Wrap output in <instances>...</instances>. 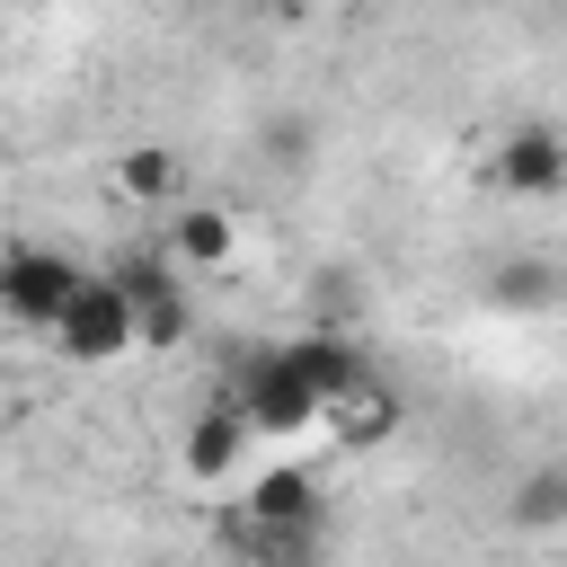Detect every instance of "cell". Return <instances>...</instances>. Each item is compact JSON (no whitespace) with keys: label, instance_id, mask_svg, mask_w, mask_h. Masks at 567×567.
Wrapping results in <instances>:
<instances>
[{"label":"cell","instance_id":"obj_14","mask_svg":"<svg viewBox=\"0 0 567 567\" xmlns=\"http://www.w3.org/2000/svg\"><path fill=\"white\" fill-rule=\"evenodd\" d=\"M257 567H301V558H275V549H266V558H257Z\"/></svg>","mask_w":567,"mask_h":567},{"label":"cell","instance_id":"obj_8","mask_svg":"<svg viewBox=\"0 0 567 567\" xmlns=\"http://www.w3.org/2000/svg\"><path fill=\"white\" fill-rule=\"evenodd\" d=\"M239 443H248V416H239L230 399H213V408L186 425V452H177V461H186V478H204V487H213V478H230Z\"/></svg>","mask_w":567,"mask_h":567},{"label":"cell","instance_id":"obj_13","mask_svg":"<svg viewBox=\"0 0 567 567\" xmlns=\"http://www.w3.org/2000/svg\"><path fill=\"white\" fill-rule=\"evenodd\" d=\"M248 9H275V18H301L310 0H248Z\"/></svg>","mask_w":567,"mask_h":567},{"label":"cell","instance_id":"obj_1","mask_svg":"<svg viewBox=\"0 0 567 567\" xmlns=\"http://www.w3.org/2000/svg\"><path fill=\"white\" fill-rule=\"evenodd\" d=\"M230 408L248 416V434H310V425H319V390L292 372L284 346H239V363H230Z\"/></svg>","mask_w":567,"mask_h":567},{"label":"cell","instance_id":"obj_5","mask_svg":"<svg viewBox=\"0 0 567 567\" xmlns=\"http://www.w3.org/2000/svg\"><path fill=\"white\" fill-rule=\"evenodd\" d=\"M248 523L266 532L275 558H301V532L319 523V478H310V470H266V478L248 487Z\"/></svg>","mask_w":567,"mask_h":567},{"label":"cell","instance_id":"obj_3","mask_svg":"<svg viewBox=\"0 0 567 567\" xmlns=\"http://www.w3.org/2000/svg\"><path fill=\"white\" fill-rule=\"evenodd\" d=\"M71 292H80V266H71L62 248H35V239L0 248V310H9V319H27V328H53Z\"/></svg>","mask_w":567,"mask_h":567},{"label":"cell","instance_id":"obj_7","mask_svg":"<svg viewBox=\"0 0 567 567\" xmlns=\"http://www.w3.org/2000/svg\"><path fill=\"white\" fill-rule=\"evenodd\" d=\"M284 354H292V372L319 390V408L337 399V390H354L372 363H363V346L346 337V328H301V337H284Z\"/></svg>","mask_w":567,"mask_h":567},{"label":"cell","instance_id":"obj_10","mask_svg":"<svg viewBox=\"0 0 567 567\" xmlns=\"http://www.w3.org/2000/svg\"><path fill=\"white\" fill-rule=\"evenodd\" d=\"M558 292H567V275H558L549 257H505V266L487 275V301H496V310H549Z\"/></svg>","mask_w":567,"mask_h":567},{"label":"cell","instance_id":"obj_9","mask_svg":"<svg viewBox=\"0 0 567 567\" xmlns=\"http://www.w3.org/2000/svg\"><path fill=\"white\" fill-rule=\"evenodd\" d=\"M505 523H514V532H567V461L523 470L514 496H505Z\"/></svg>","mask_w":567,"mask_h":567},{"label":"cell","instance_id":"obj_2","mask_svg":"<svg viewBox=\"0 0 567 567\" xmlns=\"http://www.w3.org/2000/svg\"><path fill=\"white\" fill-rule=\"evenodd\" d=\"M44 337H53V354H71V363H115V354H133V301H124V284H115V275H80V292L62 301V319H53Z\"/></svg>","mask_w":567,"mask_h":567},{"label":"cell","instance_id":"obj_6","mask_svg":"<svg viewBox=\"0 0 567 567\" xmlns=\"http://www.w3.org/2000/svg\"><path fill=\"white\" fill-rule=\"evenodd\" d=\"M319 425H328L337 443H354V452H372V443H390V434L408 425V408H399V390H381V381L363 372L354 390H337V399L319 408Z\"/></svg>","mask_w":567,"mask_h":567},{"label":"cell","instance_id":"obj_11","mask_svg":"<svg viewBox=\"0 0 567 567\" xmlns=\"http://www.w3.org/2000/svg\"><path fill=\"white\" fill-rule=\"evenodd\" d=\"M177 266H230V248H239V221L221 213V204H195V213H177Z\"/></svg>","mask_w":567,"mask_h":567},{"label":"cell","instance_id":"obj_12","mask_svg":"<svg viewBox=\"0 0 567 567\" xmlns=\"http://www.w3.org/2000/svg\"><path fill=\"white\" fill-rule=\"evenodd\" d=\"M177 177H186V168H177V151H168V142H142V151H124V159H115V186H124L133 204H168V195H177Z\"/></svg>","mask_w":567,"mask_h":567},{"label":"cell","instance_id":"obj_4","mask_svg":"<svg viewBox=\"0 0 567 567\" xmlns=\"http://www.w3.org/2000/svg\"><path fill=\"white\" fill-rule=\"evenodd\" d=\"M487 177H496L505 195H523V204L567 195V133H558V124H514V133H496Z\"/></svg>","mask_w":567,"mask_h":567}]
</instances>
